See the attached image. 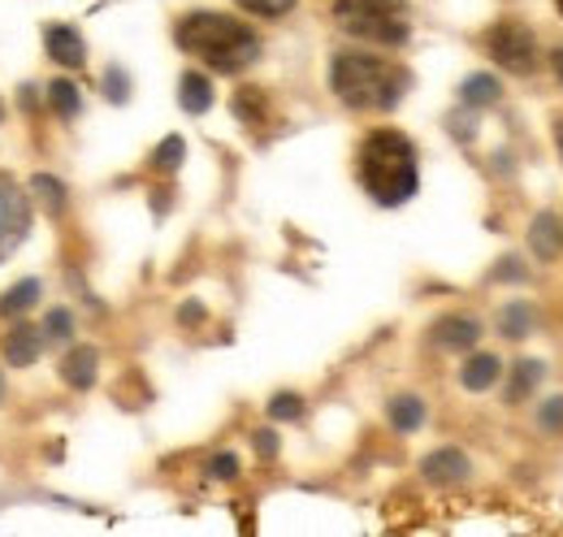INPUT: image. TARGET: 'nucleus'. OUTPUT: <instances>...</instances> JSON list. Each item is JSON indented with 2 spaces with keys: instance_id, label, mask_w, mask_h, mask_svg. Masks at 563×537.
Returning a JSON list of instances; mask_svg holds the SVG:
<instances>
[{
  "instance_id": "1",
  "label": "nucleus",
  "mask_w": 563,
  "mask_h": 537,
  "mask_svg": "<svg viewBox=\"0 0 563 537\" xmlns=\"http://www.w3.org/2000/svg\"><path fill=\"white\" fill-rule=\"evenodd\" d=\"M178 48H187L191 57H200L205 66L221 74H239L261 57V35L225 13H187L174 31Z\"/></svg>"
},
{
  "instance_id": "2",
  "label": "nucleus",
  "mask_w": 563,
  "mask_h": 537,
  "mask_svg": "<svg viewBox=\"0 0 563 537\" xmlns=\"http://www.w3.org/2000/svg\"><path fill=\"white\" fill-rule=\"evenodd\" d=\"M360 183L377 204L417 196V147L399 131H373L360 143Z\"/></svg>"
},
{
  "instance_id": "3",
  "label": "nucleus",
  "mask_w": 563,
  "mask_h": 537,
  "mask_svg": "<svg viewBox=\"0 0 563 537\" xmlns=\"http://www.w3.org/2000/svg\"><path fill=\"white\" fill-rule=\"evenodd\" d=\"M330 87L352 109H395L408 91V69H399L386 57L339 53L330 66Z\"/></svg>"
},
{
  "instance_id": "4",
  "label": "nucleus",
  "mask_w": 563,
  "mask_h": 537,
  "mask_svg": "<svg viewBox=\"0 0 563 537\" xmlns=\"http://www.w3.org/2000/svg\"><path fill=\"white\" fill-rule=\"evenodd\" d=\"M334 18L347 35L368 40V44H386V48H399L412 35L404 0H339Z\"/></svg>"
},
{
  "instance_id": "5",
  "label": "nucleus",
  "mask_w": 563,
  "mask_h": 537,
  "mask_svg": "<svg viewBox=\"0 0 563 537\" xmlns=\"http://www.w3.org/2000/svg\"><path fill=\"white\" fill-rule=\"evenodd\" d=\"M486 48L498 66H507L511 74H529L538 66V44L529 35L525 22H498L490 35H486Z\"/></svg>"
},
{
  "instance_id": "6",
  "label": "nucleus",
  "mask_w": 563,
  "mask_h": 537,
  "mask_svg": "<svg viewBox=\"0 0 563 537\" xmlns=\"http://www.w3.org/2000/svg\"><path fill=\"white\" fill-rule=\"evenodd\" d=\"M26 221H31V212H26V196H22V191L0 174V256H4V252H13V248L22 243Z\"/></svg>"
},
{
  "instance_id": "7",
  "label": "nucleus",
  "mask_w": 563,
  "mask_h": 537,
  "mask_svg": "<svg viewBox=\"0 0 563 537\" xmlns=\"http://www.w3.org/2000/svg\"><path fill=\"white\" fill-rule=\"evenodd\" d=\"M44 44H48V57H53L57 66L78 69L87 62V44H82V35L74 31L70 22H53V26L44 31Z\"/></svg>"
},
{
  "instance_id": "8",
  "label": "nucleus",
  "mask_w": 563,
  "mask_h": 537,
  "mask_svg": "<svg viewBox=\"0 0 563 537\" xmlns=\"http://www.w3.org/2000/svg\"><path fill=\"white\" fill-rule=\"evenodd\" d=\"M96 351L91 347H74L70 355L62 360V377H66V386H74V391H87L91 382H96Z\"/></svg>"
},
{
  "instance_id": "9",
  "label": "nucleus",
  "mask_w": 563,
  "mask_h": 537,
  "mask_svg": "<svg viewBox=\"0 0 563 537\" xmlns=\"http://www.w3.org/2000/svg\"><path fill=\"white\" fill-rule=\"evenodd\" d=\"M482 335V326L473 321V317H442L438 326H433V338L442 342V347H473Z\"/></svg>"
},
{
  "instance_id": "10",
  "label": "nucleus",
  "mask_w": 563,
  "mask_h": 537,
  "mask_svg": "<svg viewBox=\"0 0 563 537\" xmlns=\"http://www.w3.org/2000/svg\"><path fill=\"white\" fill-rule=\"evenodd\" d=\"M35 355H40V330H26V326H18L13 335L4 338V360H9L13 369H26V364H35Z\"/></svg>"
},
{
  "instance_id": "11",
  "label": "nucleus",
  "mask_w": 563,
  "mask_h": 537,
  "mask_svg": "<svg viewBox=\"0 0 563 537\" xmlns=\"http://www.w3.org/2000/svg\"><path fill=\"white\" fill-rule=\"evenodd\" d=\"M178 100H183L187 113H209V105H212L209 78H205V74H183V83H178Z\"/></svg>"
},
{
  "instance_id": "12",
  "label": "nucleus",
  "mask_w": 563,
  "mask_h": 537,
  "mask_svg": "<svg viewBox=\"0 0 563 537\" xmlns=\"http://www.w3.org/2000/svg\"><path fill=\"white\" fill-rule=\"evenodd\" d=\"M421 469L429 481H460V476L468 472V460H464L460 451H433Z\"/></svg>"
},
{
  "instance_id": "13",
  "label": "nucleus",
  "mask_w": 563,
  "mask_h": 537,
  "mask_svg": "<svg viewBox=\"0 0 563 537\" xmlns=\"http://www.w3.org/2000/svg\"><path fill=\"white\" fill-rule=\"evenodd\" d=\"M460 377H464L468 391H486V386H494V377H498V360L494 355H473Z\"/></svg>"
},
{
  "instance_id": "14",
  "label": "nucleus",
  "mask_w": 563,
  "mask_h": 537,
  "mask_svg": "<svg viewBox=\"0 0 563 537\" xmlns=\"http://www.w3.org/2000/svg\"><path fill=\"white\" fill-rule=\"evenodd\" d=\"M538 377H542V364L538 360H525V364H516V373H511V386H507V403H520L533 386H538Z\"/></svg>"
},
{
  "instance_id": "15",
  "label": "nucleus",
  "mask_w": 563,
  "mask_h": 537,
  "mask_svg": "<svg viewBox=\"0 0 563 537\" xmlns=\"http://www.w3.org/2000/svg\"><path fill=\"white\" fill-rule=\"evenodd\" d=\"M35 299H40V282H35V277H26V282H18V286H13V291L0 299V313H4V317H13V313H26Z\"/></svg>"
},
{
  "instance_id": "16",
  "label": "nucleus",
  "mask_w": 563,
  "mask_h": 537,
  "mask_svg": "<svg viewBox=\"0 0 563 537\" xmlns=\"http://www.w3.org/2000/svg\"><path fill=\"white\" fill-rule=\"evenodd\" d=\"M460 96H464V105H494L498 100V83L490 74H473V78H464Z\"/></svg>"
},
{
  "instance_id": "17",
  "label": "nucleus",
  "mask_w": 563,
  "mask_h": 537,
  "mask_svg": "<svg viewBox=\"0 0 563 537\" xmlns=\"http://www.w3.org/2000/svg\"><path fill=\"white\" fill-rule=\"evenodd\" d=\"M48 105L57 109V118H74L78 113V87L74 83H66V78H57V83H48Z\"/></svg>"
},
{
  "instance_id": "18",
  "label": "nucleus",
  "mask_w": 563,
  "mask_h": 537,
  "mask_svg": "<svg viewBox=\"0 0 563 537\" xmlns=\"http://www.w3.org/2000/svg\"><path fill=\"white\" fill-rule=\"evenodd\" d=\"M555 248H560V226H555V217H538V221H533V252H538V256H555Z\"/></svg>"
},
{
  "instance_id": "19",
  "label": "nucleus",
  "mask_w": 563,
  "mask_h": 537,
  "mask_svg": "<svg viewBox=\"0 0 563 537\" xmlns=\"http://www.w3.org/2000/svg\"><path fill=\"white\" fill-rule=\"evenodd\" d=\"M421 420H424L421 399H395L390 403V425H395V429H417Z\"/></svg>"
},
{
  "instance_id": "20",
  "label": "nucleus",
  "mask_w": 563,
  "mask_h": 537,
  "mask_svg": "<svg viewBox=\"0 0 563 537\" xmlns=\"http://www.w3.org/2000/svg\"><path fill=\"white\" fill-rule=\"evenodd\" d=\"M183 152H187V147H183V139H178V134H169V139L156 147L152 165H156V169H165V174H174V169L183 165Z\"/></svg>"
},
{
  "instance_id": "21",
  "label": "nucleus",
  "mask_w": 563,
  "mask_h": 537,
  "mask_svg": "<svg viewBox=\"0 0 563 537\" xmlns=\"http://www.w3.org/2000/svg\"><path fill=\"white\" fill-rule=\"evenodd\" d=\"M234 4H243V9L256 13V18H282V13L295 9V0H234Z\"/></svg>"
},
{
  "instance_id": "22",
  "label": "nucleus",
  "mask_w": 563,
  "mask_h": 537,
  "mask_svg": "<svg viewBox=\"0 0 563 537\" xmlns=\"http://www.w3.org/2000/svg\"><path fill=\"white\" fill-rule=\"evenodd\" d=\"M234 109H239V118H247L256 127L261 122V96H256V87H243L239 100H234Z\"/></svg>"
},
{
  "instance_id": "23",
  "label": "nucleus",
  "mask_w": 563,
  "mask_h": 537,
  "mask_svg": "<svg viewBox=\"0 0 563 537\" xmlns=\"http://www.w3.org/2000/svg\"><path fill=\"white\" fill-rule=\"evenodd\" d=\"M70 330H74L70 313H66V308H53V313H48V321H44V335H48V338H70Z\"/></svg>"
},
{
  "instance_id": "24",
  "label": "nucleus",
  "mask_w": 563,
  "mask_h": 537,
  "mask_svg": "<svg viewBox=\"0 0 563 537\" xmlns=\"http://www.w3.org/2000/svg\"><path fill=\"white\" fill-rule=\"evenodd\" d=\"M503 330H507V338H520L529 330V313L525 308H507L503 313Z\"/></svg>"
},
{
  "instance_id": "25",
  "label": "nucleus",
  "mask_w": 563,
  "mask_h": 537,
  "mask_svg": "<svg viewBox=\"0 0 563 537\" xmlns=\"http://www.w3.org/2000/svg\"><path fill=\"white\" fill-rule=\"evenodd\" d=\"M269 412H274L278 420H295V416H303V403L295 399V395H278V399L269 403Z\"/></svg>"
},
{
  "instance_id": "26",
  "label": "nucleus",
  "mask_w": 563,
  "mask_h": 537,
  "mask_svg": "<svg viewBox=\"0 0 563 537\" xmlns=\"http://www.w3.org/2000/svg\"><path fill=\"white\" fill-rule=\"evenodd\" d=\"M35 191L48 200V208H53V212L62 208V183H57V178H44V174H40V178H35Z\"/></svg>"
},
{
  "instance_id": "27",
  "label": "nucleus",
  "mask_w": 563,
  "mask_h": 537,
  "mask_svg": "<svg viewBox=\"0 0 563 537\" xmlns=\"http://www.w3.org/2000/svg\"><path fill=\"white\" fill-rule=\"evenodd\" d=\"M209 472L212 476H221V481H230V476L239 472V460H234V456H217V460L209 464Z\"/></svg>"
},
{
  "instance_id": "28",
  "label": "nucleus",
  "mask_w": 563,
  "mask_h": 537,
  "mask_svg": "<svg viewBox=\"0 0 563 537\" xmlns=\"http://www.w3.org/2000/svg\"><path fill=\"white\" fill-rule=\"evenodd\" d=\"M109 100H126V74L122 69H109Z\"/></svg>"
},
{
  "instance_id": "29",
  "label": "nucleus",
  "mask_w": 563,
  "mask_h": 537,
  "mask_svg": "<svg viewBox=\"0 0 563 537\" xmlns=\"http://www.w3.org/2000/svg\"><path fill=\"white\" fill-rule=\"evenodd\" d=\"M256 447H261V456H274V451H278V438H274L269 429H261V434H256Z\"/></svg>"
},
{
  "instance_id": "30",
  "label": "nucleus",
  "mask_w": 563,
  "mask_h": 537,
  "mask_svg": "<svg viewBox=\"0 0 563 537\" xmlns=\"http://www.w3.org/2000/svg\"><path fill=\"white\" fill-rule=\"evenodd\" d=\"M542 420H547V425H563V403H555L551 412H542Z\"/></svg>"
},
{
  "instance_id": "31",
  "label": "nucleus",
  "mask_w": 563,
  "mask_h": 537,
  "mask_svg": "<svg viewBox=\"0 0 563 537\" xmlns=\"http://www.w3.org/2000/svg\"><path fill=\"white\" fill-rule=\"evenodd\" d=\"M555 69H560V78H563V48L555 53Z\"/></svg>"
},
{
  "instance_id": "32",
  "label": "nucleus",
  "mask_w": 563,
  "mask_h": 537,
  "mask_svg": "<svg viewBox=\"0 0 563 537\" xmlns=\"http://www.w3.org/2000/svg\"><path fill=\"white\" fill-rule=\"evenodd\" d=\"M560 152H563V122H560Z\"/></svg>"
},
{
  "instance_id": "33",
  "label": "nucleus",
  "mask_w": 563,
  "mask_h": 537,
  "mask_svg": "<svg viewBox=\"0 0 563 537\" xmlns=\"http://www.w3.org/2000/svg\"><path fill=\"white\" fill-rule=\"evenodd\" d=\"M0 399H4V377H0Z\"/></svg>"
},
{
  "instance_id": "34",
  "label": "nucleus",
  "mask_w": 563,
  "mask_h": 537,
  "mask_svg": "<svg viewBox=\"0 0 563 537\" xmlns=\"http://www.w3.org/2000/svg\"><path fill=\"white\" fill-rule=\"evenodd\" d=\"M0 118H4V105H0Z\"/></svg>"
},
{
  "instance_id": "35",
  "label": "nucleus",
  "mask_w": 563,
  "mask_h": 537,
  "mask_svg": "<svg viewBox=\"0 0 563 537\" xmlns=\"http://www.w3.org/2000/svg\"><path fill=\"white\" fill-rule=\"evenodd\" d=\"M560 13H563V0H560Z\"/></svg>"
}]
</instances>
